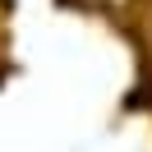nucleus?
<instances>
[{
	"label": "nucleus",
	"mask_w": 152,
	"mask_h": 152,
	"mask_svg": "<svg viewBox=\"0 0 152 152\" xmlns=\"http://www.w3.org/2000/svg\"><path fill=\"white\" fill-rule=\"evenodd\" d=\"M0 78H5V69H0Z\"/></svg>",
	"instance_id": "obj_2"
},
{
	"label": "nucleus",
	"mask_w": 152,
	"mask_h": 152,
	"mask_svg": "<svg viewBox=\"0 0 152 152\" xmlns=\"http://www.w3.org/2000/svg\"><path fill=\"white\" fill-rule=\"evenodd\" d=\"M69 5H115V0H69Z\"/></svg>",
	"instance_id": "obj_1"
}]
</instances>
